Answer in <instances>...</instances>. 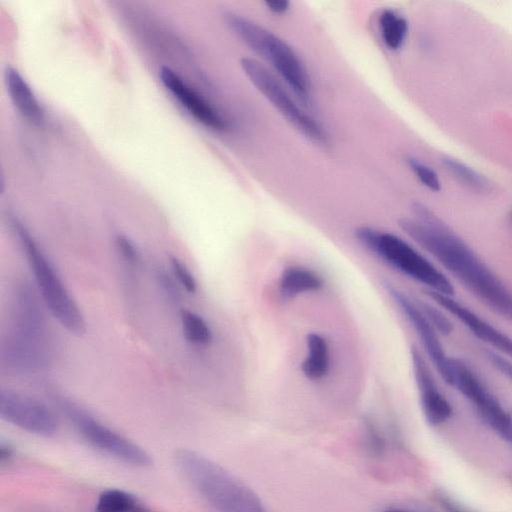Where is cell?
<instances>
[{
  "label": "cell",
  "mask_w": 512,
  "mask_h": 512,
  "mask_svg": "<svg viewBox=\"0 0 512 512\" xmlns=\"http://www.w3.org/2000/svg\"><path fill=\"white\" fill-rule=\"evenodd\" d=\"M415 218L399 227L436 258L491 310L512 321V293L474 251L426 206L413 205Z\"/></svg>",
  "instance_id": "6da1fadb"
},
{
  "label": "cell",
  "mask_w": 512,
  "mask_h": 512,
  "mask_svg": "<svg viewBox=\"0 0 512 512\" xmlns=\"http://www.w3.org/2000/svg\"><path fill=\"white\" fill-rule=\"evenodd\" d=\"M12 326L2 344V363L16 373H36L50 362L47 325L38 299L27 283L14 292Z\"/></svg>",
  "instance_id": "7a4b0ae2"
},
{
  "label": "cell",
  "mask_w": 512,
  "mask_h": 512,
  "mask_svg": "<svg viewBox=\"0 0 512 512\" xmlns=\"http://www.w3.org/2000/svg\"><path fill=\"white\" fill-rule=\"evenodd\" d=\"M174 463L197 494L214 512H272L245 483L206 456L179 449Z\"/></svg>",
  "instance_id": "3957f363"
},
{
  "label": "cell",
  "mask_w": 512,
  "mask_h": 512,
  "mask_svg": "<svg viewBox=\"0 0 512 512\" xmlns=\"http://www.w3.org/2000/svg\"><path fill=\"white\" fill-rule=\"evenodd\" d=\"M355 237L372 254L396 271L426 286L427 290L453 295L454 288L449 279L400 236L361 226L355 230Z\"/></svg>",
  "instance_id": "277c9868"
},
{
  "label": "cell",
  "mask_w": 512,
  "mask_h": 512,
  "mask_svg": "<svg viewBox=\"0 0 512 512\" xmlns=\"http://www.w3.org/2000/svg\"><path fill=\"white\" fill-rule=\"evenodd\" d=\"M12 225L44 304L63 328L81 336L86 331V322L79 306L28 229L17 219H13Z\"/></svg>",
  "instance_id": "5b68a950"
},
{
  "label": "cell",
  "mask_w": 512,
  "mask_h": 512,
  "mask_svg": "<svg viewBox=\"0 0 512 512\" xmlns=\"http://www.w3.org/2000/svg\"><path fill=\"white\" fill-rule=\"evenodd\" d=\"M224 19L236 36L271 63L302 102L310 103V82L306 70L285 40L237 13L226 12Z\"/></svg>",
  "instance_id": "8992f818"
},
{
  "label": "cell",
  "mask_w": 512,
  "mask_h": 512,
  "mask_svg": "<svg viewBox=\"0 0 512 512\" xmlns=\"http://www.w3.org/2000/svg\"><path fill=\"white\" fill-rule=\"evenodd\" d=\"M58 405L80 436L106 455L135 467L151 464L150 455L139 445L109 427L76 403L59 399Z\"/></svg>",
  "instance_id": "52a82bcc"
},
{
  "label": "cell",
  "mask_w": 512,
  "mask_h": 512,
  "mask_svg": "<svg viewBox=\"0 0 512 512\" xmlns=\"http://www.w3.org/2000/svg\"><path fill=\"white\" fill-rule=\"evenodd\" d=\"M240 66L256 89L301 133L315 143L325 145L328 135L322 125L306 113L282 83L259 61L245 57Z\"/></svg>",
  "instance_id": "ba28073f"
},
{
  "label": "cell",
  "mask_w": 512,
  "mask_h": 512,
  "mask_svg": "<svg viewBox=\"0 0 512 512\" xmlns=\"http://www.w3.org/2000/svg\"><path fill=\"white\" fill-rule=\"evenodd\" d=\"M453 385L476 409L483 421L512 444V415L463 360L452 358Z\"/></svg>",
  "instance_id": "9c48e42d"
},
{
  "label": "cell",
  "mask_w": 512,
  "mask_h": 512,
  "mask_svg": "<svg viewBox=\"0 0 512 512\" xmlns=\"http://www.w3.org/2000/svg\"><path fill=\"white\" fill-rule=\"evenodd\" d=\"M385 290L405 315L415 330L428 357L435 366L442 379L450 386L453 385L452 358L448 357L441 344L438 331L424 315L416 301L412 300L403 291L388 282L383 283Z\"/></svg>",
  "instance_id": "30bf717a"
},
{
  "label": "cell",
  "mask_w": 512,
  "mask_h": 512,
  "mask_svg": "<svg viewBox=\"0 0 512 512\" xmlns=\"http://www.w3.org/2000/svg\"><path fill=\"white\" fill-rule=\"evenodd\" d=\"M0 416L12 425L39 436H51L58 429L57 417L45 403L11 390L0 392Z\"/></svg>",
  "instance_id": "8fae6325"
},
{
  "label": "cell",
  "mask_w": 512,
  "mask_h": 512,
  "mask_svg": "<svg viewBox=\"0 0 512 512\" xmlns=\"http://www.w3.org/2000/svg\"><path fill=\"white\" fill-rule=\"evenodd\" d=\"M410 355L424 417L432 426L441 425L451 417L453 412L452 406L439 389L430 368L419 350L412 346Z\"/></svg>",
  "instance_id": "7c38bea8"
},
{
  "label": "cell",
  "mask_w": 512,
  "mask_h": 512,
  "mask_svg": "<svg viewBox=\"0 0 512 512\" xmlns=\"http://www.w3.org/2000/svg\"><path fill=\"white\" fill-rule=\"evenodd\" d=\"M426 295L438 306L453 315L475 337L512 358V338L492 326L468 307L454 300L451 296L431 290H425Z\"/></svg>",
  "instance_id": "4fadbf2b"
},
{
  "label": "cell",
  "mask_w": 512,
  "mask_h": 512,
  "mask_svg": "<svg viewBox=\"0 0 512 512\" xmlns=\"http://www.w3.org/2000/svg\"><path fill=\"white\" fill-rule=\"evenodd\" d=\"M159 77L165 88L198 122L213 130L226 129V121L219 112L175 71L169 67H162Z\"/></svg>",
  "instance_id": "5bb4252c"
},
{
  "label": "cell",
  "mask_w": 512,
  "mask_h": 512,
  "mask_svg": "<svg viewBox=\"0 0 512 512\" xmlns=\"http://www.w3.org/2000/svg\"><path fill=\"white\" fill-rule=\"evenodd\" d=\"M4 78L10 98L21 115L35 125H42L44 110L23 76L15 68L7 67Z\"/></svg>",
  "instance_id": "9a60e30c"
},
{
  "label": "cell",
  "mask_w": 512,
  "mask_h": 512,
  "mask_svg": "<svg viewBox=\"0 0 512 512\" xmlns=\"http://www.w3.org/2000/svg\"><path fill=\"white\" fill-rule=\"evenodd\" d=\"M323 286L324 279L317 271L299 265L286 267L278 282L279 293L284 299L317 292Z\"/></svg>",
  "instance_id": "2e32d148"
},
{
  "label": "cell",
  "mask_w": 512,
  "mask_h": 512,
  "mask_svg": "<svg viewBox=\"0 0 512 512\" xmlns=\"http://www.w3.org/2000/svg\"><path fill=\"white\" fill-rule=\"evenodd\" d=\"M307 354L301 364L303 375L318 381L324 378L330 369V347L325 336L311 332L306 337Z\"/></svg>",
  "instance_id": "e0dca14e"
},
{
  "label": "cell",
  "mask_w": 512,
  "mask_h": 512,
  "mask_svg": "<svg viewBox=\"0 0 512 512\" xmlns=\"http://www.w3.org/2000/svg\"><path fill=\"white\" fill-rule=\"evenodd\" d=\"M96 512H152L140 499L122 489H107L100 493Z\"/></svg>",
  "instance_id": "ac0fdd59"
},
{
  "label": "cell",
  "mask_w": 512,
  "mask_h": 512,
  "mask_svg": "<svg viewBox=\"0 0 512 512\" xmlns=\"http://www.w3.org/2000/svg\"><path fill=\"white\" fill-rule=\"evenodd\" d=\"M379 29L385 46L395 51L400 49L406 40L408 22L396 11L386 9L379 16Z\"/></svg>",
  "instance_id": "d6986e66"
},
{
  "label": "cell",
  "mask_w": 512,
  "mask_h": 512,
  "mask_svg": "<svg viewBox=\"0 0 512 512\" xmlns=\"http://www.w3.org/2000/svg\"><path fill=\"white\" fill-rule=\"evenodd\" d=\"M441 162L446 170L470 189L479 193H487L493 189L488 179L457 159L446 156Z\"/></svg>",
  "instance_id": "ffe728a7"
},
{
  "label": "cell",
  "mask_w": 512,
  "mask_h": 512,
  "mask_svg": "<svg viewBox=\"0 0 512 512\" xmlns=\"http://www.w3.org/2000/svg\"><path fill=\"white\" fill-rule=\"evenodd\" d=\"M180 318L183 333L188 342L198 346H206L211 343L212 331L199 314L188 309H182Z\"/></svg>",
  "instance_id": "44dd1931"
},
{
  "label": "cell",
  "mask_w": 512,
  "mask_h": 512,
  "mask_svg": "<svg viewBox=\"0 0 512 512\" xmlns=\"http://www.w3.org/2000/svg\"><path fill=\"white\" fill-rule=\"evenodd\" d=\"M406 163L418 180L432 191H439L441 183L436 172L418 159L408 156Z\"/></svg>",
  "instance_id": "7402d4cb"
},
{
  "label": "cell",
  "mask_w": 512,
  "mask_h": 512,
  "mask_svg": "<svg viewBox=\"0 0 512 512\" xmlns=\"http://www.w3.org/2000/svg\"><path fill=\"white\" fill-rule=\"evenodd\" d=\"M420 309L431 322L434 328L441 334H449L453 330L452 323L449 319L436 307L422 301H416Z\"/></svg>",
  "instance_id": "603a6c76"
},
{
  "label": "cell",
  "mask_w": 512,
  "mask_h": 512,
  "mask_svg": "<svg viewBox=\"0 0 512 512\" xmlns=\"http://www.w3.org/2000/svg\"><path fill=\"white\" fill-rule=\"evenodd\" d=\"M170 264L174 275L184 290L189 294L195 293L197 290V282L187 266L174 256L170 258Z\"/></svg>",
  "instance_id": "cb8c5ba5"
},
{
  "label": "cell",
  "mask_w": 512,
  "mask_h": 512,
  "mask_svg": "<svg viewBox=\"0 0 512 512\" xmlns=\"http://www.w3.org/2000/svg\"><path fill=\"white\" fill-rule=\"evenodd\" d=\"M367 443L374 453H379L384 447V438L378 426L370 418L364 421Z\"/></svg>",
  "instance_id": "d4e9b609"
},
{
  "label": "cell",
  "mask_w": 512,
  "mask_h": 512,
  "mask_svg": "<svg viewBox=\"0 0 512 512\" xmlns=\"http://www.w3.org/2000/svg\"><path fill=\"white\" fill-rule=\"evenodd\" d=\"M115 244L122 259L128 265L134 266L138 261V252L134 244L123 235H118L116 237Z\"/></svg>",
  "instance_id": "484cf974"
},
{
  "label": "cell",
  "mask_w": 512,
  "mask_h": 512,
  "mask_svg": "<svg viewBox=\"0 0 512 512\" xmlns=\"http://www.w3.org/2000/svg\"><path fill=\"white\" fill-rule=\"evenodd\" d=\"M485 356L495 369L512 381V362L510 360L491 350H486Z\"/></svg>",
  "instance_id": "4316f807"
},
{
  "label": "cell",
  "mask_w": 512,
  "mask_h": 512,
  "mask_svg": "<svg viewBox=\"0 0 512 512\" xmlns=\"http://www.w3.org/2000/svg\"><path fill=\"white\" fill-rule=\"evenodd\" d=\"M435 499L444 512H474L444 492L438 491L435 494Z\"/></svg>",
  "instance_id": "83f0119b"
},
{
  "label": "cell",
  "mask_w": 512,
  "mask_h": 512,
  "mask_svg": "<svg viewBox=\"0 0 512 512\" xmlns=\"http://www.w3.org/2000/svg\"><path fill=\"white\" fill-rule=\"evenodd\" d=\"M265 5L274 14H283L290 8V2L287 0L265 1Z\"/></svg>",
  "instance_id": "f1b7e54d"
},
{
  "label": "cell",
  "mask_w": 512,
  "mask_h": 512,
  "mask_svg": "<svg viewBox=\"0 0 512 512\" xmlns=\"http://www.w3.org/2000/svg\"><path fill=\"white\" fill-rule=\"evenodd\" d=\"M13 455V448L5 442H1L0 445V460L1 462L8 461Z\"/></svg>",
  "instance_id": "f546056e"
},
{
  "label": "cell",
  "mask_w": 512,
  "mask_h": 512,
  "mask_svg": "<svg viewBox=\"0 0 512 512\" xmlns=\"http://www.w3.org/2000/svg\"><path fill=\"white\" fill-rule=\"evenodd\" d=\"M382 512H413V511L404 509V508H399V507H389V508H386L385 510H383Z\"/></svg>",
  "instance_id": "4dcf8cb0"
}]
</instances>
